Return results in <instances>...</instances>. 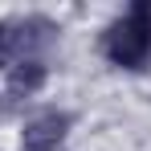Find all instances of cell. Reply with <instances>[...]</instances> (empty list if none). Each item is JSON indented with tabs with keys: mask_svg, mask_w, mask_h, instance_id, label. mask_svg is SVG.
Here are the masks:
<instances>
[{
	"mask_svg": "<svg viewBox=\"0 0 151 151\" xmlns=\"http://www.w3.org/2000/svg\"><path fill=\"white\" fill-rule=\"evenodd\" d=\"M102 57L119 70H143L151 61V0H135L102 33Z\"/></svg>",
	"mask_w": 151,
	"mask_h": 151,
	"instance_id": "1",
	"label": "cell"
},
{
	"mask_svg": "<svg viewBox=\"0 0 151 151\" xmlns=\"http://www.w3.org/2000/svg\"><path fill=\"white\" fill-rule=\"evenodd\" d=\"M70 127H74V114L70 110H41V114H33L21 131V151H57L65 143V135H70Z\"/></svg>",
	"mask_w": 151,
	"mask_h": 151,
	"instance_id": "2",
	"label": "cell"
},
{
	"mask_svg": "<svg viewBox=\"0 0 151 151\" xmlns=\"http://www.w3.org/2000/svg\"><path fill=\"white\" fill-rule=\"evenodd\" d=\"M8 98H33V94H41L45 90V82H49V65L41 61V57H17L12 65H8Z\"/></svg>",
	"mask_w": 151,
	"mask_h": 151,
	"instance_id": "3",
	"label": "cell"
},
{
	"mask_svg": "<svg viewBox=\"0 0 151 151\" xmlns=\"http://www.w3.org/2000/svg\"><path fill=\"white\" fill-rule=\"evenodd\" d=\"M0 61H4V49H0Z\"/></svg>",
	"mask_w": 151,
	"mask_h": 151,
	"instance_id": "4",
	"label": "cell"
}]
</instances>
